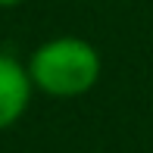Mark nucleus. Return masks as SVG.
I'll return each mask as SVG.
<instances>
[{
  "mask_svg": "<svg viewBox=\"0 0 153 153\" xmlns=\"http://www.w3.org/2000/svg\"><path fill=\"white\" fill-rule=\"evenodd\" d=\"M100 53L91 41L85 38H53L34 47L28 59V75L38 91L69 100L81 97L100 81Z\"/></svg>",
  "mask_w": 153,
  "mask_h": 153,
  "instance_id": "1",
  "label": "nucleus"
},
{
  "mask_svg": "<svg viewBox=\"0 0 153 153\" xmlns=\"http://www.w3.org/2000/svg\"><path fill=\"white\" fill-rule=\"evenodd\" d=\"M31 75L16 56L0 53V131L13 128L31 103Z\"/></svg>",
  "mask_w": 153,
  "mask_h": 153,
  "instance_id": "2",
  "label": "nucleus"
},
{
  "mask_svg": "<svg viewBox=\"0 0 153 153\" xmlns=\"http://www.w3.org/2000/svg\"><path fill=\"white\" fill-rule=\"evenodd\" d=\"M19 3H25V0H0V10H13V6H19Z\"/></svg>",
  "mask_w": 153,
  "mask_h": 153,
  "instance_id": "3",
  "label": "nucleus"
}]
</instances>
